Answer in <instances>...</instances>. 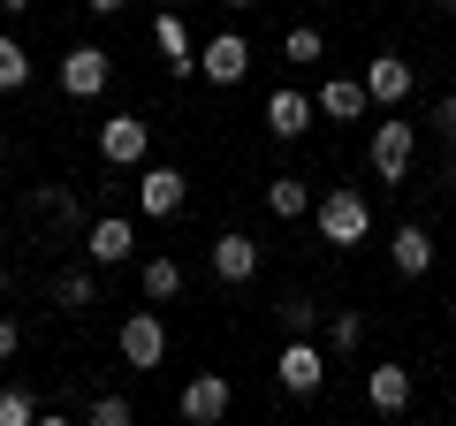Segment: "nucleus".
Returning <instances> with one entry per match:
<instances>
[{
    "label": "nucleus",
    "mask_w": 456,
    "mask_h": 426,
    "mask_svg": "<svg viewBox=\"0 0 456 426\" xmlns=\"http://www.w3.org/2000/svg\"><path fill=\"white\" fill-rule=\"evenodd\" d=\"M411 152H419V130H411L403 115H380L373 145H365V160H373V176H380V183H403V176H411Z\"/></svg>",
    "instance_id": "nucleus-1"
},
{
    "label": "nucleus",
    "mask_w": 456,
    "mask_h": 426,
    "mask_svg": "<svg viewBox=\"0 0 456 426\" xmlns=\"http://www.w3.org/2000/svg\"><path fill=\"white\" fill-rule=\"evenodd\" d=\"M365 229H373L365 191H320V236L327 244H365Z\"/></svg>",
    "instance_id": "nucleus-2"
},
{
    "label": "nucleus",
    "mask_w": 456,
    "mask_h": 426,
    "mask_svg": "<svg viewBox=\"0 0 456 426\" xmlns=\"http://www.w3.org/2000/svg\"><path fill=\"white\" fill-rule=\"evenodd\" d=\"M145 152H152V130L137 115H107V122H99V160H107V168H137Z\"/></svg>",
    "instance_id": "nucleus-3"
},
{
    "label": "nucleus",
    "mask_w": 456,
    "mask_h": 426,
    "mask_svg": "<svg viewBox=\"0 0 456 426\" xmlns=\"http://www.w3.org/2000/svg\"><path fill=\"white\" fill-rule=\"evenodd\" d=\"M198 77H206V84H244V77H251V38H244V31L206 38V53H198Z\"/></svg>",
    "instance_id": "nucleus-4"
},
{
    "label": "nucleus",
    "mask_w": 456,
    "mask_h": 426,
    "mask_svg": "<svg viewBox=\"0 0 456 426\" xmlns=\"http://www.w3.org/2000/svg\"><path fill=\"white\" fill-rule=\"evenodd\" d=\"M274 381H281V389H289V396H320V389H327V365H320V343H312V335H289V350H281Z\"/></svg>",
    "instance_id": "nucleus-5"
},
{
    "label": "nucleus",
    "mask_w": 456,
    "mask_h": 426,
    "mask_svg": "<svg viewBox=\"0 0 456 426\" xmlns=\"http://www.w3.org/2000/svg\"><path fill=\"white\" fill-rule=\"evenodd\" d=\"M228 404H236V396H228L221 373H191V381H183V396H175V411H183L191 426H221Z\"/></svg>",
    "instance_id": "nucleus-6"
},
{
    "label": "nucleus",
    "mask_w": 456,
    "mask_h": 426,
    "mask_svg": "<svg viewBox=\"0 0 456 426\" xmlns=\"http://www.w3.org/2000/svg\"><path fill=\"white\" fill-rule=\"evenodd\" d=\"M107 77H114L107 46H69L61 53V92L69 99H99V92H107Z\"/></svg>",
    "instance_id": "nucleus-7"
},
{
    "label": "nucleus",
    "mask_w": 456,
    "mask_h": 426,
    "mask_svg": "<svg viewBox=\"0 0 456 426\" xmlns=\"http://www.w3.org/2000/svg\"><path fill=\"white\" fill-rule=\"evenodd\" d=\"M114 343H122V358H130L137 373H152V365L167 358V328H160V312H130V320H122V335H114Z\"/></svg>",
    "instance_id": "nucleus-8"
},
{
    "label": "nucleus",
    "mask_w": 456,
    "mask_h": 426,
    "mask_svg": "<svg viewBox=\"0 0 456 426\" xmlns=\"http://www.w3.org/2000/svg\"><path fill=\"white\" fill-rule=\"evenodd\" d=\"M84 259H92V266H122V259H137V229L122 221V213H99L92 236H84Z\"/></svg>",
    "instance_id": "nucleus-9"
},
{
    "label": "nucleus",
    "mask_w": 456,
    "mask_h": 426,
    "mask_svg": "<svg viewBox=\"0 0 456 426\" xmlns=\"http://www.w3.org/2000/svg\"><path fill=\"white\" fill-rule=\"evenodd\" d=\"M411 84H419V69H411L403 53H380V61H365V92H373V107H403Z\"/></svg>",
    "instance_id": "nucleus-10"
},
{
    "label": "nucleus",
    "mask_w": 456,
    "mask_h": 426,
    "mask_svg": "<svg viewBox=\"0 0 456 426\" xmlns=\"http://www.w3.org/2000/svg\"><path fill=\"white\" fill-rule=\"evenodd\" d=\"M183 168H145L137 176V213H152V221H167V213H183Z\"/></svg>",
    "instance_id": "nucleus-11"
},
{
    "label": "nucleus",
    "mask_w": 456,
    "mask_h": 426,
    "mask_svg": "<svg viewBox=\"0 0 456 426\" xmlns=\"http://www.w3.org/2000/svg\"><path fill=\"white\" fill-rule=\"evenodd\" d=\"M388 266H395V274H403V282H419L426 266H434V236H426L419 221H403V229L388 236Z\"/></svg>",
    "instance_id": "nucleus-12"
},
{
    "label": "nucleus",
    "mask_w": 456,
    "mask_h": 426,
    "mask_svg": "<svg viewBox=\"0 0 456 426\" xmlns=\"http://www.w3.org/2000/svg\"><path fill=\"white\" fill-rule=\"evenodd\" d=\"M213 274H221V282H251V274H259V244H251L244 229L213 236Z\"/></svg>",
    "instance_id": "nucleus-13"
},
{
    "label": "nucleus",
    "mask_w": 456,
    "mask_h": 426,
    "mask_svg": "<svg viewBox=\"0 0 456 426\" xmlns=\"http://www.w3.org/2000/svg\"><path fill=\"white\" fill-rule=\"evenodd\" d=\"M365 107H373L365 77H327V84H320V115H327V122H358Z\"/></svg>",
    "instance_id": "nucleus-14"
},
{
    "label": "nucleus",
    "mask_w": 456,
    "mask_h": 426,
    "mask_svg": "<svg viewBox=\"0 0 456 426\" xmlns=\"http://www.w3.org/2000/svg\"><path fill=\"white\" fill-rule=\"evenodd\" d=\"M365 404H373V411H388V419H395V411H411V373L380 358L373 373H365Z\"/></svg>",
    "instance_id": "nucleus-15"
},
{
    "label": "nucleus",
    "mask_w": 456,
    "mask_h": 426,
    "mask_svg": "<svg viewBox=\"0 0 456 426\" xmlns=\"http://www.w3.org/2000/svg\"><path fill=\"white\" fill-rule=\"evenodd\" d=\"M312 115H320V107H312L305 92H274V99H266V130H274L281 145H289V137H305Z\"/></svg>",
    "instance_id": "nucleus-16"
},
{
    "label": "nucleus",
    "mask_w": 456,
    "mask_h": 426,
    "mask_svg": "<svg viewBox=\"0 0 456 426\" xmlns=\"http://www.w3.org/2000/svg\"><path fill=\"white\" fill-rule=\"evenodd\" d=\"M53 305H61V312H92V305H99V274H92V266L53 274Z\"/></svg>",
    "instance_id": "nucleus-17"
},
{
    "label": "nucleus",
    "mask_w": 456,
    "mask_h": 426,
    "mask_svg": "<svg viewBox=\"0 0 456 426\" xmlns=\"http://www.w3.org/2000/svg\"><path fill=\"white\" fill-rule=\"evenodd\" d=\"M38 213H46L53 229H77V221H84V191H69V183H38Z\"/></svg>",
    "instance_id": "nucleus-18"
},
{
    "label": "nucleus",
    "mask_w": 456,
    "mask_h": 426,
    "mask_svg": "<svg viewBox=\"0 0 456 426\" xmlns=\"http://www.w3.org/2000/svg\"><path fill=\"white\" fill-rule=\"evenodd\" d=\"M266 206H274L281 221H305V213H312V183H297V176H274V183H266Z\"/></svg>",
    "instance_id": "nucleus-19"
},
{
    "label": "nucleus",
    "mask_w": 456,
    "mask_h": 426,
    "mask_svg": "<svg viewBox=\"0 0 456 426\" xmlns=\"http://www.w3.org/2000/svg\"><path fill=\"white\" fill-rule=\"evenodd\" d=\"M152 38H160L167 69H198V61H191V38H183V16H175V8H160V23H152Z\"/></svg>",
    "instance_id": "nucleus-20"
},
{
    "label": "nucleus",
    "mask_w": 456,
    "mask_h": 426,
    "mask_svg": "<svg viewBox=\"0 0 456 426\" xmlns=\"http://www.w3.org/2000/svg\"><path fill=\"white\" fill-rule=\"evenodd\" d=\"M274 320H281V335H320V305L312 297H281Z\"/></svg>",
    "instance_id": "nucleus-21"
},
{
    "label": "nucleus",
    "mask_w": 456,
    "mask_h": 426,
    "mask_svg": "<svg viewBox=\"0 0 456 426\" xmlns=\"http://www.w3.org/2000/svg\"><path fill=\"white\" fill-rule=\"evenodd\" d=\"M31 84V53H23V38H0V92H23Z\"/></svg>",
    "instance_id": "nucleus-22"
},
{
    "label": "nucleus",
    "mask_w": 456,
    "mask_h": 426,
    "mask_svg": "<svg viewBox=\"0 0 456 426\" xmlns=\"http://www.w3.org/2000/svg\"><path fill=\"white\" fill-rule=\"evenodd\" d=\"M137 282H145L152 305H167V297L183 290V266H175V259H145V274H137Z\"/></svg>",
    "instance_id": "nucleus-23"
},
{
    "label": "nucleus",
    "mask_w": 456,
    "mask_h": 426,
    "mask_svg": "<svg viewBox=\"0 0 456 426\" xmlns=\"http://www.w3.org/2000/svg\"><path fill=\"white\" fill-rule=\"evenodd\" d=\"M84 419H92V426H130L137 404H130V396H92V404H84Z\"/></svg>",
    "instance_id": "nucleus-24"
},
{
    "label": "nucleus",
    "mask_w": 456,
    "mask_h": 426,
    "mask_svg": "<svg viewBox=\"0 0 456 426\" xmlns=\"http://www.w3.org/2000/svg\"><path fill=\"white\" fill-rule=\"evenodd\" d=\"M327 343H335V350H358L365 343V320H358V312H335V320H327Z\"/></svg>",
    "instance_id": "nucleus-25"
},
{
    "label": "nucleus",
    "mask_w": 456,
    "mask_h": 426,
    "mask_svg": "<svg viewBox=\"0 0 456 426\" xmlns=\"http://www.w3.org/2000/svg\"><path fill=\"white\" fill-rule=\"evenodd\" d=\"M281 53H289L297 69H305V61H320V31H312V23H297V31L281 38Z\"/></svg>",
    "instance_id": "nucleus-26"
},
{
    "label": "nucleus",
    "mask_w": 456,
    "mask_h": 426,
    "mask_svg": "<svg viewBox=\"0 0 456 426\" xmlns=\"http://www.w3.org/2000/svg\"><path fill=\"white\" fill-rule=\"evenodd\" d=\"M31 419H38L31 396H23V389H0V426H31Z\"/></svg>",
    "instance_id": "nucleus-27"
},
{
    "label": "nucleus",
    "mask_w": 456,
    "mask_h": 426,
    "mask_svg": "<svg viewBox=\"0 0 456 426\" xmlns=\"http://www.w3.org/2000/svg\"><path fill=\"white\" fill-rule=\"evenodd\" d=\"M434 130L456 145V92H441V99H434Z\"/></svg>",
    "instance_id": "nucleus-28"
},
{
    "label": "nucleus",
    "mask_w": 456,
    "mask_h": 426,
    "mask_svg": "<svg viewBox=\"0 0 456 426\" xmlns=\"http://www.w3.org/2000/svg\"><path fill=\"white\" fill-rule=\"evenodd\" d=\"M16 343H23V328L8 320V312H0V358H16Z\"/></svg>",
    "instance_id": "nucleus-29"
},
{
    "label": "nucleus",
    "mask_w": 456,
    "mask_h": 426,
    "mask_svg": "<svg viewBox=\"0 0 456 426\" xmlns=\"http://www.w3.org/2000/svg\"><path fill=\"white\" fill-rule=\"evenodd\" d=\"M84 8H92V16H114V8H122V0H84Z\"/></svg>",
    "instance_id": "nucleus-30"
},
{
    "label": "nucleus",
    "mask_w": 456,
    "mask_h": 426,
    "mask_svg": "<svg viewBox=\"0 0 456 426\" xmlns=\"http://www.w3.org/2000/svg\"><path fill=\"white\" fill-rule=\"evenodd\" d=\"M441 191H449V198H456V160H449V176H441Z\"/></svg>",
    "instance_id": "nucleus-31"
},
{
    "label": "nucleus",
    "mask_w": 456,
    "mask_h": 426,
    "mask_svg": "<svg viewBox=\"0 0 456 426\" xmlns=\"http://www.w3.org/2000/svg\"><path fill=\"white\" fill-rule=\"evenodd\" d=\"M0 8H16V16H23V8H31V0H0Z\"/></svg>",
    "instance_id": "nucleus-32"
},
{
    "label": "nucleus",
    "mask_w": 456,
    "mask_h": 426,
    "mask_svg": "<svg viewBox=\"0 0 456 426\" xmlns=\"http://www.w3.org/2000/svg\"><path fill=\"white\" fill-rule=\"evenodd\" d=\"M228 8H251V0H228Z\"/></svg>",
    "instance_id": "nucleus-33"
},
{
    "label": "nucleus",
    "mask_w": 456,
    "mask_h": 426,
    "mask_svg": "<svg viewBox=\"0 0 456 426\" xmlns=\"http://www.w3.org/2000/svg\"><path fill=\"white\" fill-rule=\"evenodd\" d=\"M441 8H449V16H456V0H441Z\"/></svg>",
    "instance_id": "nucleus-34"
}]
</instances>
